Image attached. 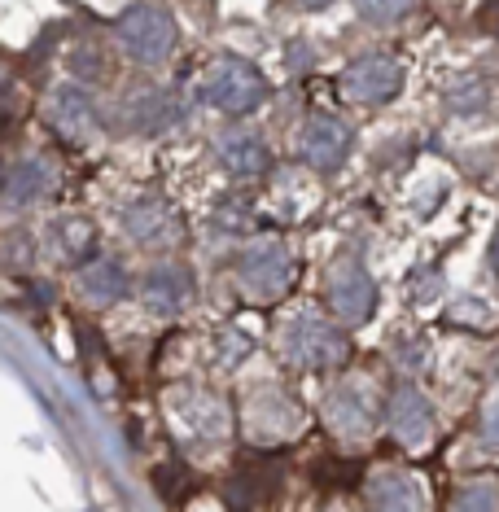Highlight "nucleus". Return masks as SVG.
Segmentation results:
<instances>
[{
	"mask_svg": "<svg viewBox=\"0 0 499 512\" xmlns=\"http://www.w3.org/2000/svg\"><path fill=\"white\" fill-rule=\"evenodd\" d=\"M281 355L289 368L320 372L346 359V337L333 324H324L320 316H294L281 333Z\"/></svg>",
	"mask_w": 499,
	"mask_h": 512,
	"instance_id": "f257e3e1",
	"label": "nucleus"
},
{
	"mask_svg": "<svg viewBox=\"0 0 499 512\" xmlns=\"http://www.w3.org/2000/svg\"><path fill=\"white\" fill-rule=\"evenodd\" d=\"M263 92H268L263 75L254 71L250 62H241V57L215 62L211 71L202 75V84H197V97H202L206 106L224 110V114H250L263 101Z\"/></svg>",
	"mask_w": 499,
	"mask_h": 512,
	"instance_id": "f03ea898",
	"label": "nucleus"
},
{
	"mask_svg": "<svg viewBox=\"0 0 499 512\" xmlns=\"http://www.w3.org/2000/svg\"><path fill=\"white\" fill-rule=\"evenodd\" d=\"M119 40L141 66H158L176 49V22L158 5H132L119 18Z\"/></svg>",
	"mask_w": 499,
	"mask_h": 512,
	"instance_id": "7ed1b4c3",
	"label": "nucleus"
},
{
	"mask_svg": "<svg viewBox=\"0 0 499 512\" xmlns=\"http://www.w3.org/2000/svg\"><path fill=\"white\" fill-rule=\"evenodd\" d=\"M399 88H403V66L386 53L355 57L342 71V92L351 101H359V106H386Z\"/></svg>",
	"mask_w": 499,
	"mask_h": 512,
	"instance_id": "20e7f679",
	"label": "nucleus"
},
{
	"mask_svg": "<svg viewBox=\"0 0 499 512\" xmlns=\"http://www.w3.org/2000/svg\"><path fill=\"white\" fill-rule=\"evenodd\" d=\"M324 421L342 442H364L377 425V407H373V390H364L359 381H342L329 390L324 399Z\"/></svg>",
	"mask_w": 499,
	"mask_h": 512,
	"instance_id": "39448f33",
	"label": "nucleus"
},
{
	"mask_svg": "<svg viewBox=\"0 0 499 512\" xmlns=\"http://www.w3.org/2000/svg\"><path fill=\"white\" fill-rule=\"evenodd\" d=\"M386 421H390V434L408 451H425L429 438H434V407H429L421 386H412V381H399V386H394Z\"/></svg>",
	"mask_w": 499,
	"mask_h": 512,
	"instance_id": "423d86ee",
	"label": "nucleus"
},
{
	"mask_svg": "<svg viewBox=\"0 0 499 512\" xmlns=\"http://www.w3.org/2000/svg\"><path fill=\"white\" fill-rule=\"evenodd\" d=\"M289 272H294L289 250L281 246V241H272V237L254 241V246L241 254V263H237L241 285H246V294H254V298H276L289 285Z\"/></svg>",
	"mask_w": 499,
	"mask_h": 512,
	"instance_id": "0eeeda50",
	"label": "nucleus"
},
{
	"mask_svg": "<svg viewBox=\"0 0 499 512\" xmlns=\"http://www.w3.org/2000/svg\"><path fill=\"white\" fill-rule=\"evenodd\" d=\"M123 232L136 241L141 250H171L180 237V219L171 215V206L162 197H136L123 211Z\"/></svg>",
	"mask_w": 499,
	"mask_h": 512,
	"instance_id": "6e6552de",
	"label": "nucleus"
},
{
	"mask_svg": "<svg viewBox=\"0 0 499 512\" xmlns=\"http://www.w3.org/2000/svg\"><path fill=\"white\" fill-rule=\"evenodd\" d=\"M298 154L316 171H338L351 154V127L333 114H311L303 123V136H298Z\"/></svg>",
	"mask_w": 499,
	"mask_h": 512,
	"instance_id": "1a4fd4ad",
	"label": "nucleus"
},
{
	"mask_svg": "<svg viewBox=\"0 0 499 512\" xmlns=\"http://www.w3.org/2000/svg\"><path fill=\"white\" fill-rule=\"evenodd\" d=\"M377 307V285L359 263H338L329 276V311L342 324H364Z\"/></svg>",
	"mask_w": 499,
	"mask_h": 512,
	"instance_id": "9d476101",
	"label": "nucleus"
},
{
	"mask_svg": "<svg viewBox=\"0 0 499 512\" xmlns=\"http://www.w3.org/2000/svg\"><path fill=\"white\" fill-rule=\"evenodd\" d=\"M49 123L66 136V141H75V145H88V141H97V136H101V114H97V106H92L88 92L75 88V84H62L53 92Z\"/></svg>",
	"mask_w": 499,
	"mask_h": 512,
	"instance_id": "9b49d317",
	"label": "nucleus"
},
{
	"mask_svg": "<svg viewBox=\"0 0 499 512\" xmlns=\"http://www.w3.org/2000/svg\"><path fill=\"white\" fill-rule=\"evenodd\" d=\"M246 421H250L254 442H285L303 429V407L281 390H263V394H254Z\"/></svg>",
	"mask_w": 499,
	"mask_h": 512,
	"instance_id": "f8f14e48",
	"label": "nucleus"
},
{
	"mask_svg": "<svg viewBox=\"0 0 499 512\" xmlns=\"http://www.w3.org/2000/svg\"><path fill=\"white\" fill-rule=\"evenodd\" d=\"M180 119H184L180 101L171 97V92H162V88H145V92H136V97L123 106V123L132 127V132H141V136L171 132V127H176Z\"/></svg>",
	"mask_w": 499,
	"mask_h": 512,
	"instance_id": "ddd939ff",
	"label": "nucleus"
},
{
	"mask_svg": "<svg viewBox=\"0 0 499 512\" xmlns=\"http://www.w3.org/2000/svg\"><path fill=\"white\" fill-rule=\"evenodd\" d=\"M215 154H219V167L232 171V176H263L268 171V145H263V136L246 132V127H232L215 141Z\"/></svg>",
	"mask_w": 499,
	"mask_h": 512,
	"instance_id": "4468645a",
	"label": "nucleus"
},
{
	"mask_svg": "<svg viewBox=\"0 0 499 512\" xmlns=\"http://www.w3.org/2000/svg\"><path fill=\"white\" fill-rule=\"evenodd\" d=\"M141 298H145L149 311H158V316H176L184 302L193 298V281L184 267H154L141 285Z\"/></svg>",
	"mask_w": 499,
	"mask_h": 512,
	"instance_id": "2eb2a0df",
	"label": "nucleus"
},
{
	"mask_svg": "<svg viewBox=\"0 0 499 512\" xmlns=\"http://www.w3.org/2000/svg\"><path fill=\"white\" fill-rule=\"evenodd\" d=\"M79 294H84L88 302H97V307H110V302H119L127 294V272L123 263L114 259H88L84 267H79Z\"/></svg>",
	"mask_w": 499,
	"mask_h": 512,
	"instance_id": "dca6fc26",
	"label": "nucleus"
},
{
	"mask_svg": "<svg viewBox=\"0 0 499 512\" xmlns=\"http://www.w3.org/2000/svg\"><path fill=\"white\" fill-rule=\"evenodd\" d=\"M53 189V171L44 167V162H9L5 171V206L9 211H22V206L40 202L44 193Z\"/></svg>",
	"mask_w": 499,
	"mask_h": 512,
	"instance_id": "f3484780",
	"label": "nucleus"
},
{
	"mask_svg": "<svg viewBox=\"0 0 499 512\" xmlns=\"http://www.w3.org/2000/svg\"><path fill=\"white\" fill-rule=\"evenodd\" d=\"M92 250V224L79 215H66L49 224V254L57 263H79Z\"/></svg>",
	"mask_w": 499,
	"mask_h": 512,
	"instance_id": "a211bd4d",
	"label": "nucleus"
},
{
	"mask_svg": "<svg viewBox=\"0 0 499 512\" xmlns=\"http://www.w3.org/2000/svg\"><path fill=\"white\" fill-rule=\"evenodd\" d=\"M368 504L373 508H421V495H416V482L408 473H377L368 477Z\"/></svg>",
	"mask_w": 499,
	"mask_h": 512,
	"instance_id": "6ab92c4d",
	"label": "nucleus"
},
{
	"mask_svg": "<svg viewBox=\"0 0 499 512\" xmlns=\"http://www.w3.org/2000/svg\"><path fill=\"white\" fill-rule=\"evenodd\" d=\"M184 425L193 429V438H224V429H228V412H224V403L211 399V394H202L197 390L189 403H184Z\"/></svg>",
	"mask_w": 499,
	"mask_h": 512,
	"instance_id": "aec40b11",
	"label": "nucleus"
},
{
	"mask_svg": "<svg viewBox=\"0 0 499 512\" xmlns=\"http://www.w3.org/2000/svg\"><path fill=\"white\" fill-rule=\"evenodd\" d=\"M447 106L469 114V110H482L486 106V84H478V79H460V84L447 88Z\"/></svg>",
	"mask_w": 499,
	"mask_h": 512,
	"instance_id": "412c9836",
	"label": "nucleus"
},
{
	"mask_svg": "<svg viewBox=\"0 0 499 512\" xmlns=\"http://www.w3.org/2000/svg\"><path fill=\"white\" fill-rule=\"evenodd\" d=\"M355 9L368 22H399L412 9V0H355Z\"/></svg>",
	"mask_w": 499,
	"mask_h": 512,
	"instance_id": "4be33fe9",
	"label": "nucleus"
},
{
	"mask_svg": "<svg viewBox=\"0 0 499 512\" xmlns=\"http://www.w3.org/2000/svg\"><path fill=\"white\" fill-rule=\"evenodd\" d=\"M482 442H491V447H495V442H499V386H495V394H491V399H486L482 403Z\"/></svg>",
	"mask_w": 499,
	"mask_h": 512,
	"instance_id": "5701e85b",
	"label": "nucleus"
},
{
	"mask_svg": "<svg viewBox=\"0 0 499 512\" xmlns=\"http://www.w3.org/2000/svg\"><path fill=\"white\" fill-rule=\"evenodd\" d=\"M456 504H460V508H495L499 499H495L491 491H464V495L456 499Z\"/></svg>",
	"mask_w": 499,
	"mask_h": 512,
	"instance_id": "b1692460",
	"label": "nucleus"
},
{
	"mask_svg": "<svg viewBox=\"0 0 499 512\" xmlns=\"http://www.w3.org/2000/svg\"><path fill=\"white\" fill-rule=\"evenodd\" d=\"M294 5H303V9H320V5H329V0H294Z\"/></svg>",
	"mask_w": 499,
	"mask_h": 512,
	"instance_id": "393cba45",
	"label": "nucleus"
}]
</instances>
